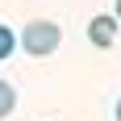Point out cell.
Segmentation results:
<instances>
[{"label": "cell", "instance_id": "1", "mask_svg": "<svg viewBox=\"0 0 121 121\" xmlns=\"http://www.w3.org/2000/svg\"><path fill=\"white\" fill-rule=\"evenodd\" d=\"M63 42V29L54 21H46V17H38V21H29L21 29V38H17V46L25 50V54H34V59H46V54H54Z\"/></svg>", "mask_w": 121, "mask_h": 121}, {"label": "cell", "instance_id": "2", "mask_svg": "<svg viewBox=\"0 0 121 121\" xmlns=\"http://www.w3.org/2000/svg\"><path fill=\"white\" fill-rule=\"evenodd\" d=\"M117 17H109V13H96L92 21H88V42L92 46H100V50H109L113 42H117Z\"/></svg>", "mask_w": 121, "mask_h": 121}, {"label": "cell", "instance_id": "3", "mask_svg": "<svg viewBox=\"0 0 121 121\" xmlns=\"http://www.w3.org/2000/svg\"><path fill=\"white\" fill-rule=\"evenodd\" d=\"M13 109H17V88L0 79V121H4V117H13Z\"/></svg>", "mask_w": 121, "mask_h": 121}, {"label": "cell", "instance_id": "4", "mask_svg": "<svg viewBox=\"0 0 121 121\" xmlns=\"http://www.w3.org/2000/svg\"><path fill=\"white\" fill-rule=\"evenodd\" d=\"M13 50H17V38H13V29H9V25H0V63H4V59H13Z\"/></svg>", "mask_w": 121, "mask_h": 121}, {"label": "cell", "instance_id": "5", "mask_svg": "<svg viewBox=\"0 0 121 121\" xmlns=\"http://www.w3.org/2000/svg\"><path fill=\"white\" fill-rule=\"evenodd\" d=\"M113 17H117V21H121V0H117V9H113Z\"/></svg>", "mask_w": 121, "mask_h": 121}, {"label": "cell", "instance_id": "6", "mask_svg": "<svg viewBox=\"0 0 121 121\" xmlns=\"http://www.w3.org/2000/svg\"><path fill=\"white\" fill-rule=\"evenodd\" d=\"M117 121H121V100H117Z\"/></svg>", "mask_w": 121, "mask_h": 121}]
</instances>
